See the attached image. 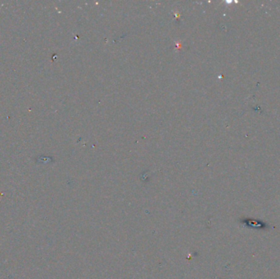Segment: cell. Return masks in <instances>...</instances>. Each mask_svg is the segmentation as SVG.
Instances as JSON below:
<instances>
[{
	"instance_id": "obj_1",
	"label": "cell",
	"mask_w": 280,
	"mask_h": 279,
	"mask_svg": "<svg viewBox=\"0 0 280 279\" xmlns=\"http://www.w3.org/2000/svg\"><path fill=\"white\" fill-rule=\"evenodd\" d=\"M245 223L247 226L254 227V228H263L264 227H266L265 223H263L260 221H258V220H255V219H245Z\"/></svg>"
}]
</instances>
